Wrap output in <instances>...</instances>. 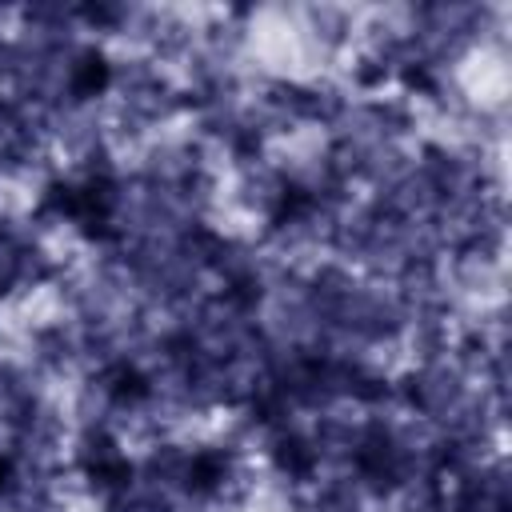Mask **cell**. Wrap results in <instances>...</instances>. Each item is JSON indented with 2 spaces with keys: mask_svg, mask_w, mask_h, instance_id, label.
<instances>
[{
  "mask_svg": "<svg viewBox=\"0 0 512 512\" xmlns=\"http://www.w3.org/2000/svg\"><path fill=\"white\" fill-rule=\"evenodd\" d=\"M104 84H108V64H104L96 52L80 56V64L72 68V88H76V96H96Z\"/></svg>",
  "mask_w": 512,
  "mask_h": 512,
  "instance_id": "cell-1",
  "label": "cell"
},
{
  "mask_svg": "<svg viewBox=\"0 0 512 512\" xmlns=\"http://www.w3.org/2000/svg\"><path fill=\"white\" fill-rule=\"evenodd\" d=\"M4 480H8V464L0 460V488H4Z\"/></svg>",
  "mask_w": 512,
  "mask_h": 512,
  "instance_id": "cell-2",
  "label": "cell"
}]
</instances>
